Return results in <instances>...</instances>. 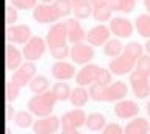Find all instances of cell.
Wrapping results in <instances>:
<instances>
[{"instance_id":"cell-27","label":"cell","mask_w":150,"mask_h":134,"mask_svg":"<svg viewBox=\"0 0 150 134\" xmlns=\"http://www.w3.org/2000/svg\"><path fill=\"white\" fill-rule=\"evenodd\" d=\"M52 5H53V8H55V11H56V14H58L59 19L67 17L70 13H74V2L72 0H55Z\"/></svg>"},{"instance_id":"cell-17","label":"cell","mask_w":150,"mask_h":134,"mask_svg":"<svg viewBox=\"0 0 150 134\" xmlns=\"http://www.w3.org/2000/svg\"><path fill=\"white\" fill-rule=\"evenodd\" d=\"M114 114L116 117L119 119H134L138 117L139 114V106L134 103L133 100H120V101H116V106H114Z\"/></svg>"},{"instance_id":"cell-37","label":"cell","mask_w":150,"mask_h":134,"mask_svg":"<svg viewBox=\"0 0 150 134\" xmlns=\"http://www.w3.org/2000/svg\"><path fill=\"white\" fill-rule=\"evenodd\" d=\"M19 19V14H17V8L13 6V5H6L5 6V24L8 27L9 25H14Z\"/></svg>"},{"instance_id":"cell-14","label":"cell","mask_w":150,"mask_h":134,"mask_svg":"<svg viewBox=\"0 0 150 134\" xmlns=\"http://www.w3.org/2000/svg\"><path fill=\"white\" fill-rule=\"evenodd\" d=\"M52 76L56 81H69L72 78H75L77 72H75L74 62H66L64 59L63 61H56L52 66Z\"/></svg>"},{"instance_id":"cell-33","label":"cell","mask_w":150,"mask_h":134,"mask_svg":"<svg viewBox=\"0 0 150 134\" xmlns=\"http://www.w3.org/2000/svg\"><path fill=\"white\" fill-rule=\"evenodd\" d=\"M105 89L106 86L98 84V83H94V84L89 86V97L94 101H105Z\"/></svg>"},{"instance_id":"cell-46","label":"cell","mask_w":150,"mask_h":134,"mask_svg":"<svg viewBox=\"0 0 150 134\" xmlns=\"http://www.w3.org/2000/svg\"><path fill=\"white\" fill-rule=\"evenodd\" d=\"M41 2H42V3H49V5H50V3H53L55 0H41Z\"/></svg>"},{"instance_id":"cell-10","label":"cell","mask_w":150,"mask_h":134,"mask_svg":"<svg viewBox=\"0 0 150 134\" xmlns=\"http://www.w3.org/2000/svg\"><path fill=\"white\" fill-rule=\"evenodd\" d=\"M31 39V30L25 24H14L6 28V41L13 44L25 45Z\"/></svg>"},{"instance_id":"cell-20","label":"cell","mask_w":150,"mask_h":134,"mask_svg":"<svg viewBox=\"0 0 150 134\" xmlns=\"http://www.w3.org/2000/svg\"><path fill=\"white\" fill-rule=\"evenodd\" d=\"M150 133V123L144 117L131 119L124 128V134H147Z\"/></svg>"},{"instance_id":"cell-42","label":"cell","mask_w":150,"mask_h":134,"mask_svg":"<svg viewBox=\"0 0 150 134\" xmlns=\"http://www.w3.org/2000/svg\"><path fill=\"white\" fill-rule=\"evenodd\" d=\"M61 134H81V133H78V129H63L61 128Z\"/></svg>"},{"instance_id":"cell-5","label":"cell","mask_w":150,"mask_h":134,"mask_svg":"<svg viewBox=\"0 0 150 134\" xmlns=\"http://www.w3.org/2000/svg\"><path fill=\"white\" fill-rule=\"evenodd\" d=\"M45 41H47L49 48H55V47H59V45L67 44L69 38H67V28H66L64 22H55L47 31Z\"/></svg>"},{"instance_id":"cell-18","label":"cell","mask_w":150,"mask_h":134,"mask_svg":"<svg viewBox=\"0 0 150 134\" xmlns=\"http://www.w3.org/2000/svg\"><path fill=\"white\" fill-rule=\"evenodd\" d=\"M23 53L19 52V48H16L13 45V42H8L5 45V66L6 70H16V69L22 64Z\"/></svg>"},{"instance_id":"cell-43","label":"cell","mask_w":150,"mask_h":134,"mask_svg":"<svg viewBox=\"0 0 150 134\" xmlns=\"http://www.w3.org/2000/svg\"><path fill=\"white\" fill-rule=\"evenodd\" d=\"M144 50H145L147 55H150V39H147V42L144 44Z\"/></svg>"},{"instance_id":"cell-24","label":"cell","mask_w":150,"mask_h":134,"mask_svg":"<svg viewBox=\"0 0 150 134\" xmlns=\"http://www.w3.org/2000/svg\"><path fill=\"white\" fill-rule=\"evenodd\" d=\"M124 44L120 42L119 38H112L110 41H106V44L103 45V53L110 58H117L119 55L124 53Z\"/></svg>"},{"instance_id":"cell-21","label":"cell","mask_w":150,"mask_h":134,"mask_svg":"<svg viewBox=\"0 0 150 134\" xmlns=\"http://www.w3.org/2000/svg\"><path fill=\"white\" fill-rule=\"evenodd\" d=\"M74 2V16L77 19H88L92 14V2L91 0H72Z\"/></svg>"},{"instance_id":"cell-32","label":"cell","mask_w":150,"mask_h":134,"mask_svg":"<svg viewBox=\"0 0 150 134\" xmlns=\"http://www.w3.org/2000/svg\"><path fill=\"white\" fill-rule=\"evenodd\" d=\"M21 89H22V87L19 86V84H16L13 80H8V81H6V84H5V97H6V101H8V103H11V101L17 100L19 94H21Z\"/></svg>"},{"instance_id":"cell-23","label":"cell","mask_w":150,"mask_h":134,"mask_svg":"<svg viewBox=\"0 0 150 134\" xmlns=\"http://www.w3.org/2000/svg\"><path fill=\"white\" fill-rule=\"evenodd\" d=\"M84 126H86L89 131H94V133L102 131V129L106 126V119H105V115L100 114V112H92V114L88 115Z\"/></svg>"},{"instance_id":"cell-30","label":"cell","mask_w":150,"mask_h":134,"mask_svg":"<svg viewBox=\"0 0 150 134\" xmlns=\"http://www.w3.org/2000/svg\"><path fill=\"white\" fill-rule=\"evenodd\" d=\"M14 123H16V126L22 128V129H27L33 126V114L30 111H19L16 114V117H14Z\"/></svg>"},{"instance_id":"cell-11","label":"cell","mask_w":150,"mask_h":134,"mask_svg":"<svg viewBox=\"0 0 150 134\" xmlns=\"http://www.w3.org/2000/svg\"><path fill=\"white\" fill-rule=\"evenodd\" d=\"M100 70H102V67L97 66V64H84V66L77 72L75 83H77L78 86H91L94 83H97Z\"/></svg>"},{"instance_id":"cell-25","label":"cell","mask_w":150,"mask_h":134,"mask_svg":"<svg viewBox=\"0 0 150 134\" xmlns=\"http://www.w3.org/2000/svg\"><path fill=\"white\" fill-rule=\"evenodd\" d=\"M111 13H112V10H111L110 3L105 2V3H100V5L94 6L92 17L98 22V24H103V22H106V20H111Z\"/></svg>"},{"instance_id":"cell-9","label":"cell","mask_w":150,"mask_h":134,"mask_svg":"<svg viewBox=\"0 0 150 134\" xmlns=\"http://www.w3.org/2000/svg\"><path fill=\"white\" fill-rule=\"evenodd\" d=\"M36 76V66L33 61H25L19 66L13 73L11 80L19 84L21 87H25L27 84H30V81Z\"/></svg>"},{"instance_id":"cell-7","label":"cell","mask_w":150,"mask_h":134,"mask_svg":"<svg viewBox=\"0 0 150 134\" xmlns=\"http://www.w3.org/2000/svg\"><path fill=\"white\" fill-rule=\"evenodd\" d=\"M88 115L81 108H75L70 109L67 112L63 114L61 117V128L63 129H78L86 125Z\"/></svg>"},{"instance_id":"cell-41","label":"cell","mask_w":150,"mask_h":134,"mask_svg":"<svg viewBox=\"0 0 150 134\" xmlns=\"http://www.w3.org/2000/svg\"><path fill=\"white\" fill-rule=\"evenodd\" d=\"M5 111H6V114H5V117H6V120H8V122H9V120H14V117H16V111H14V108H13V106L11 105H6V106H5Z\"/></svg>"},{"instance_id":"cell-36","label":"cell","mask_w":150,"mask_h":134,"mask_svg":"<svg viewBox=\"0 0 150 134\" xmlns=\"http://www.w3.org/2000/svg\"><path fill=\"white\" fill-rule=\"evenodd\" d=\"M50 55L56 59V61H63V59H66L70 55V47L66 44V45H59V47L50 48Z\"/></svg>"},{"instance_id":"cell-45","label":"cell","mask_w":150,"mask_h":134,"mask_svg":"<svg viewBox=\"0 0 150 134\" xmlns=\"http://www.w3.org/2000/svg\"><path fill=\"white\" fill-rule=\"evenodd\" d=\"M145 108H147V109H145V111H147V115L150 117V100L147 101V106H145Z\"/></svg>"},{"instance_id":"cell-44","label":"cell","mask_w":150,"mask_h":134,"mask_svg":"<svg viewBox=\"0 0 150 134\" xmlns=\"http://www.w3.org/2000/svg\"><path fill=\"white\" fill-rule=\"evenodd\" d=\"M144 8L147 11V14H150V0H144Z\"/></svg>"},{"instance_id":"cell-35","label":"cell","mask_w":150,"mask_h":134,"mask_svg":"<svg viewBox=\"0 0 150 134\" xmlns=\"http://www.w3.org/2000/svg\"><path fill=\"white\" fill-rule=\"evenodd\" d=\"M134 70H138L144 75L150 76V55H142L138 61H136V67Z\"/></svg>"},{"instance_id":"cell-1","label":"cell","mask_w":150,"mask_h":134,"mask_svg":"<svg viewBox=\"0 0 150 134\" xmlns=\"http://www.w3.org/2000/svg\"><path fill=\"white\" fill-rule=\"evenodd\" d=\"M56 101H58V98L53 94V91H45L42 94L33 95L28 100L27 108L36 117H47V115H52V111H53Z\"/></svg>"},{"instance_id":"cell-19","label":"cell","mask_w":150,"mask_h":134,"mask_svg":"<svg viewBox=\"0 0 150 134\" xmlns=\"http://www.w3.org/2000/svg\"><path fill=\"white\" fill-rule=\"evenodd\" d=\"M128 87L124 81H114L106 86L105 89V101H120L125 98Z\"/></svg>"},{"instance_id":"cell-6","label":"cell","mask_w":150,"mask_h":134,"mask_svg":"<svg viewBox=\"0 0 150 134\" xmlns=\"http://www.w3.org/2000/svg\"><path fill=\"white\" fill-rule=\"evenodd\" d=\"M136 67V59L131 58L128 53H122L117 58H112L110 64H108V69L111 70L112 75H125V73H131Z\"/></svg>"},{"instance_id":"cell-28","label":"cell","mask_w":150,"mask_h":134,"mask_svg":"<svg viewBox=\"0 0 150 134\" xmlns=\"http://www.w3.org/2000/svg\"><path fill=\"white\" fill-rule=\"evenodd\" d=\"M30 91L33 94H42V92L49 91V80H47V76L44 75H36L33 80L30 81Z\"/></svg>"},{"instance_id":"cell-22","label":"cell","mask_w":150,"mask_h":134,"mask_svg":"<svg viewBox=\"0 0 150 134\" xmlns=\"http://www.w3.org/2000/svg\"><path fill=\"white\" fill-rule=\"evenodd\" d=\"M91 98L89 97V91L84 89V86H78L75 87V89H72V92H70V103H72V106H75V108H83L84 105L88 103V100Z\"/></svg>"},{"instance_id":"cell-38","label":"cell","mask_w":150,"mask_h":134,"mask_svg":"<svg viewBox=\"0 0 150 134\" xmlns=\"http://www.w3.org/2000/svg\"><path fill=\"white\" fill-rule=\"evenodd\" d=\"M11 5L16 6L17 10H35V6L38 5V0H11Z\"/></svg>"},{"instance_id":"cell-40","label":"cell","mask_w":150,"mask_h":134,"mask_svg":"<svg viewBox=\"0 0 150 134\" xmlns=\"http://www.w3.org/2000/svg\"><path fill=\"white\" fill-rule=\"evenodd\" d=\"M111 70L110 69H102L100 70V75H98V80H97V83L98 84H103V86H108V84H111Z\"/></svg>"},{"instance_id":"cell-34","label":"cell","mask_w":150,"mask_h":134,"mask_svg":"<svg viewBox=\"0 0 150 134\" xmlns=\"http://www.w3.org/2000/svg\"><path fill=\"white\" fill-rule=\"evenodd\" d=\"M124 52H125V53H128L131 58H134L136 61H138V59L142 56L144 47H142V45H141L139 42H134V41H133V42H128V44L125 45Z\"/></svg>"},{"instance_id":"cell-13","label":"cell","mask_w":150,"mask_h":134,"mask_svg":"<svg viewBox=\"0 0 150 134\" xmlns=\"http://www.w3.org/2000/svg\"><path fill=\"white\" fill-rule=\"evenodd\" d=\"M33 19L38 24H55L56 20H59V17L56 14L53 5L41 3V5H36L33 10Z\"/></svg>"},{"instance_id":"cell-2","label":"cell","mask_w":150,"mask_h":134,"mask_svg":"<svg viewBox=\"0 0 150 134\" xmlns=\"http://www.w3.org/2000/svg\"><path fill=\"white\" fill-rule=\"evenodd\" d=\"M96 56V52H94V45H91L89 42H78V44H72L70 47V61L74 64H78V66H84V64H89Z\"/></svg>"},{"instance_id":"cell-31","label":"cell","mask_w":150,"mask_h":134,"mask_svg":"<svg viewBox=\"0 0 150 134\" xmlns=\"http://www.w3.org/2000/svg\"><path fill=\"white\" fill-rule=\"evenodd\" d=\"M52 91H53V94L56 95L58 101H66V100H69L70 92H72V89L69 87V84H67V83H64V81L55 83L53 87H52Z\"/></svg>"},{"instance_id":"cell-26","label":"cell","mask_w":150,"mask_h":134,"mask_svg":"<svg viewBox=\"0 0 150 134\" xmlns=\"http://www.w3.org/2000/svg\"><path fill=\"white\" fill-rule=\"evenodd\" d=\"M136 31L145 39H150V14H139L134 19Z\"/></svg>"},{"instance_id":"cell-39","label":"cell","mask_w":150,"mask_h":134,"mask_svg":"<svg viewBox=\"0 0 150 134\" xmlns=\"http://www.w3.org/2000/svg\"><path fill=\"white\" fill-rule=\"evenodd\" d=\"M102 134H124V128L119 123H106V126L102 129Z\"/></svg>"},{"instance_id":"cell-16","label":"cell","mask_w":150,"mask_h":134,"mask_svg":"<svg viewBox=\"0 0 150 134\" xmlns=\"http://www.w3.org/2000/svg\"><path fill=\"white\" fill-rule=\"evenodd\" d=\"M64 24H66V28H67V38H69L70 44H78V42H84L86 41L88 33L83 30L81 24H80V19H77V17L66 19Z\"/></svg>"},{"instance_id":"cell-15","label":"cell","mask_w":150,"mask_h":134,"mask_svg":"<svg viewBox=\"0 0 150 134\" xmlns=\"http://www.w3.org/2000/svg\"><path fill=\"white\" fill-rule=\"evenodd\" d=\"M110 30L116 38H130L133 34L134 24L125 17H112L110 20Z\"/></svg>"},{"instance_id":"cell-8","label":"cell","mask_w":150,"mask_h":134,"mask_svg":"<svg viewBox=\"0 0 150 134\" xmlns=\"http://www.w3.org/2000/svg\"><path fill=\"white\" fill-rule=\"evenodd\" d=\"M33 133L35 134H55L61 128V119L56 115H47V117H39L33 123Z\"/></svg>"},{"instance_id":"cell-47","label":"cell","mask_w":150,"mask_h":134,"mask_svg":"<svg viewBox=\"0 0 150 134\" xmlns=\"http://www.w3.org/2000/svg\"><path fill=\"white\" fill-rule=\"evenodd\" d=\"M6 134H11V129L9 128H6Z\"/></svg>"},{"instance_id":"cell-4","label":"cell","mask_w":150,"mask_h":134,"mask_svg":"<svg viewBox=\"0 0 150 134\" xmlns=\"http://www.w3.org/2000/svg\"><path fill=\"white\" fill-rule=\"evenodd\" d=\"M150 76L144 75L138 70H133L128 76V83L131 86V91H133L134 97L138 98H147L150 95Z\"/></svg>"},{"instance_id":"cell-3","label":"cell","mask_w":150,"mask_h":134,"mask_svg":"<svg viewBox=\"0 0 150 134\" xmlns=\"http://www.w3.org/2000/svg\"><path fill=\"white\" fill-rule=\"evenodd\" d=\"M47 48V41L42 39L41 36H31V39L23 45V58L25 61H38V59L42 58V55L45 53Z\"/></svg>"},{"instance_id":"cell-12","label":"cell","mask_w":150,"mask_h":134,"mask_svg":"<svg viewBox=\"0 0 150 134\" xmlns=\"http://www.w3.org/2000/svg\"><path fill=\"white\" fill-rule=\"evenodd\" d=\"M111 30L110 27L103 25V24H98L96 27H92L91 30L88 31V36H86V41L94 47H100V45H105L106 41L111 39Z\"/></svg>"},{"instance_id":"cell-29","label":"cell","mask_w":150,"mask_h":134,"mask_svg":"<svg viewBox=\"0 0 150 134\" xmlns=\"http://www.w3.org/2000/svg\"><path fill=\"white\" fill-rule=\"evenodd\" d=\"M112 11L120 13H131L136 6V0H108Z\"/></svg>"}]
</instances>
